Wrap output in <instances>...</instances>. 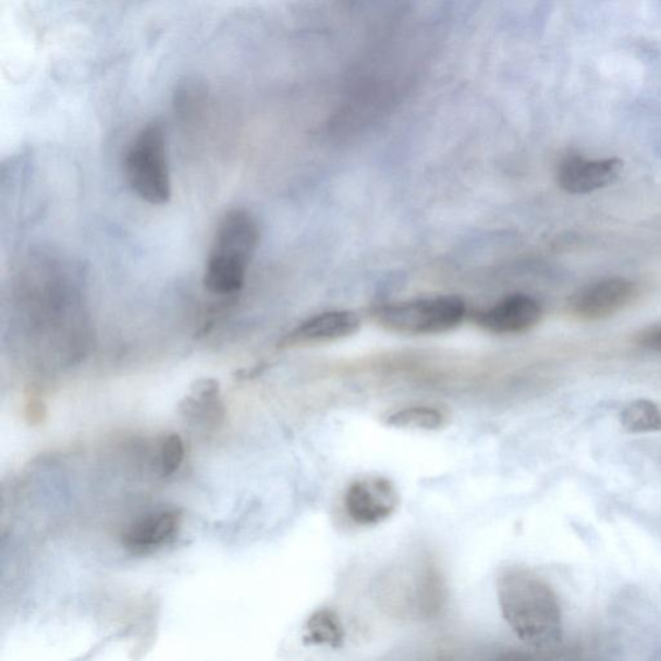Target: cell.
<instances>
[{
  "label": "cell",
  "instance_id": "14",
  "mask_svg": "<svg viewBox=\"0 0 661 661\" xmlns=\"http://www.w3.org/2000/svg\"><path fill=\"white\" fill-rule=\"evenodd\" d=\"M621 421L631 433H652L661 430V409L651 401H635L623 409Z\"/></svg>",
  "mask_w": 661,
  "mask_h": 661
},
{
  "label": "cell",
  "instance_id": "15",
  "mask_svg": "<svg viewBox=\"0 0 661 661\" xmlns=\"http://www.w3.org/2000/svg\"><path fill=\"white\" fill-rule=\"evenodd\" d=\"M388 423L395 428L434 430L446 423V416L436 407L413 406L394 413Z\"/></svg>",
  "mask_w": 661,
  "mask_h": 661
},
{
  "label": "cell",
  "instance_id": "5",
  "mask_svg": "<svg viewBox=\"0 0 661 661\" xmlns=\"http://www.w3.org/2000/svg\"><path fill=\"white\" fill-rule=\"evenodd\" d=\"M637 297L635 282L625 278H609L577 291L570 302V308L584 321H600L628 308Z\"/></svg>",
  "mask_w": 661,
  "mask_h": 661
},
{
  "label": "cell",
  "instance_id": "8",
  "mask_svg": "<svg viewBox=\"0 0 661 661\" xmlns=\"http://www.w3.org/2000/svg\"><path fill=\"white\" fill-rule=\"evenodd\" d=\"M259 243L260 229L254 216L243 208H233L219 221L210 250L240 257L249 264Z\"/></svg>",
  "mask_w": 661,
  "mask_h": 661
},
{
  "label": "cell",
  "instance_id": "2",
  "mask_svg": "<svg viewBox=\"0 0 661 661\" xmlns=\"http://www.w3.org/2000/svg\"><path fill=\"white\" fill-rule=\"evenodd\" d=\"M123 167L131 191L143 201L163 206L171 199L166 132L161 123H150L138 132L125 152Z\"/></svg>",
  "mask_w": 661,
  "mask_h": 661
},
{
  "label": "cell",
  "instance_id": "11",
  "mask_svg": "<svg viewBox=\"0 0 661 661\" xmlns=\"http://www.w3.org/2000/svg\"><path fill=\"white\" fill-rule=\"evenodd\" d=\"M185 420L198 427H216L224 420L225 408L220 400V385L213 379H200L179 406Z\"/></svg>",
  "mask_w": 661,
  "mask_h": 661
},
{
  "label": "cell",
  "instance_id": "16",
  "mask_svg": "<svg viewBox=\"0 0 661 661\" xmlns=\"http://www.w3.org/2000/svg\"><path fill=\"white\" fill-rule=\"evenodd\" d=\"M185 457V448L183 438L178 433H170L163 437L161 443V476L171 477L180 469Z\"/></svg>",
  "mask_w": 661,
  "mask_h": 661
},
{
  "label": "cell",
  "instance_id": "1",
  "mask_svg": "<svg viewBox=\"0 0 661 661\" xmlns=\"http://www.w3.org/2000/svg\"><path fill=\"white\" fill-rule=\"evenodd\" d=\"M497 591L501 615L522 642L549 650L562 641L559 598L539 576L524 568L506 570Z\"/></svg>",
  "mask_w": 661,
  "mask_h": 661
},
{
  "label": "cell",
  "instance_id": "4",
  "mask_svg": "<svg viewBox=\"0 0 661 661\" xmlns=\"http://www.w3.org/2000/svg\"><path fill=\"white\" fill-rule=\"evenodd\" d=\"M347 516L359 526H376L393 516L400 504L399 491L384 477H365L347 487Z\"/></svg>",
  "mask_w": 661,
  "mask_h": 661
},
{
  "label": "cell",
  "instance_id": "12",
  "mask_svg": "<svg viewBox=\"0 0 661 661\" xmlns=\"http://www.w3.org/2000/svg\"><path fill=\"white\" fill-rule=\"evenodd\" d=\"M249 264L231 255L208 254L204 284L212 295L231 296L245 287Z\"/></svg>",
  "mask_w": 661,
  "mask_h": 661
},
{
  "label": "cell",
  "instance_id": "7",
  "mask_svg": "<svg viewBox=\"0 0 661 661\" xmlns=\"http://www.w3.org/2000/svg\"><path fill=\"white\" fill-rule=\"evenodd\" d=\"M623 161L617 158L584 159L568 157L559 169V184L572 194H587L603 189L621 176Z\"/></svg>",
  "mask_w": 661,
  "mask_h": 661
},
{
  "label": "cell",
  "instance_id": "9",
  "mask_svg": "<svg viewBox=\"0 0 661 661\" xmlns=\"http://www.w3.org/2000/svg\"><path fill=\"white\" fill-rule=\"evenodd\" d=\"M359 329L360 318L356 311H325L298 325L283 339V344L297 346L333 343L354 335Z\"/></svg>",
  "mask_w": 661,
  "mask_h": 661
},
{
  "label": "cell",
  "instance_id": "3",
  "mask_svg": "<svg viewBox=\"0 0 661 661\" xmlns=\"http://www.w3.org/2000/svg\"><path fill=\"white\" fill-rule=\"evenodd\" d=\"M468 313L463 298L431 296L380 306L376 322L385 330L407 336L440 335L457 329Z\"/></svg>",
  "mask_w": 661,
  "mask_h": 661
},
{
  "label": "cell",
  "instance_id": "6",
  "mask_svg": "<svg viewBox=\"0 0 661 661\" xmlns=\"http://www.w3.org/2000/svg\"><path fill=\"white\" fill-rule=\"evenodd\" d=\"M541 317L542 308L537 298L514 294L478 313L476 323L492 335H517L534 329Z\"/></svg>",
  "mask_w": 661,
  "mask_h": 661
},
{
  "label": "cell",
  "instance_id": "17",
  "mask_svg": "<svg viewBox=\"0 0 661 661\" xmlns=\"http://www.w3.org/2000/svg\"><path fill=\"white\" fill-rule=\"evenodd\" d=\"M638 343L647 350L661 352V325L649 327L639 333Z\"/></svg>",
  "mask_w": 661,
  "mask_h": 661
},
{
  "label": "cell",
  "instance_id": "13",
  "mask_svg": "<svg viewBox=\"0 0 661 661\" xmlns=\"http://www.w3.org/2000/svg\"><path fill=\"white\" fill-rule=\"evenodd\" d=\"M306 641L317 646L338 647L344 641V629L331 610H319L306 623Z\"/></svg>",
  "mask_w": 661,
  "mask_h": 661
},
{
  "label": "cell",
  "instance_id": "10",
  "mask_svg": "<svg viewBox=\"0 0 661 661\" xmlns=\"http://www.w3.org/2000/svg\"><path fill=\"white\" fill-rule=\"evenodd\" d=\"M181 516L176 511H161L138 518L123 534V546L132 553L155 551L175 538Z\"/></svg>",
  "mask_w": 661,
  "mask_h": 661
}]
</instances>
